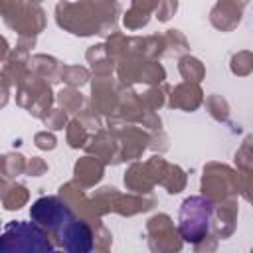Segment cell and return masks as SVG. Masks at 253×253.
Listing matches in <instances>:
<instances>
[{
  "label": "cell",
  "mask_w": 253,
  "mask_h": 253,
  "mask_svg": "<svg viewBox=\"0 0 253 253\" xmlns=\"http://www.w3.org/2000/svg\"><path fill=\"white\" fill-rule=\"evenodd\" d=\"M30 217L47 231H59L75 215L71 208L57 196H42L30 208Z\"/></svg>",
  "instance_id": "3"
},
{
  "label": "cell",
  "mask_w": 253,
  "mask_h": 253,
  "mask_svg": "<svg viewBox=\"0 0 253 253\" xmlns=\"http://www.w3.org/2000/svg\"><path fill=\"white\" fill-rule=\"evenodd\" d=\"M47 229L32 221H10L4 225L0 251L2 253H40L53 251L51 241L45 235Z\"/></svg>",
  "instance_id": "1"
},
{
  "label": "cell",
  "mask_w": 253,
  "mask_h": 253,
  "mask_svg": "<svg viewBox=\"0 0 253 253\" xmlns=\"http://www.w3.org/2000/svg\"><path fill=\"white\" fill-rule=\"evenodd\" d=\"M213 217V204L202 196L186 198L180 213H178V229L184 241L188 243H200L208 231Z\"/></svg>",
  "instance_id": "2"
},
{
  "label": "cell",
  "mask_w": 253,
  "mask_h": 253,
  "mask_svg": "<svg viewBox=\"0 0 253 253\" xmlns=\"http://www.w3.org/2000/svg\"><path fill=\"white\" fill-rule=\"evenodd\" d=\"M57 237H59V245L65 251H71V253H87V251L93 249V233H91V227L87 223L75 219V217L57 231Z\"/></svg>",
  "instance_id": "4"
}]
</instances>
